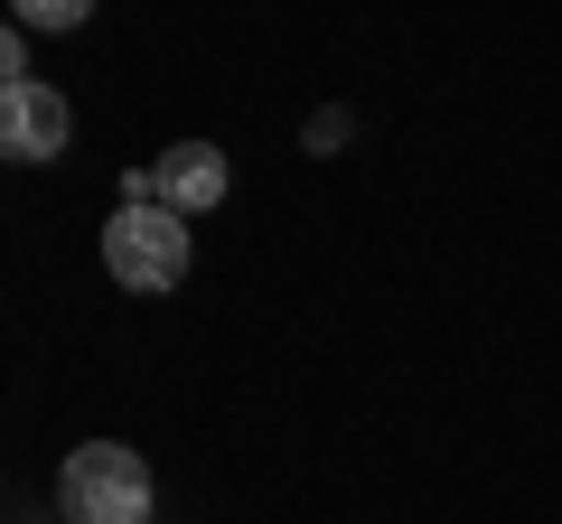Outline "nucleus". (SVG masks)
<instances>
[{"instance_id":"1","label":"nucleus","mask_w":562,"mask_h":524,"mask_svg":"<svg viewBox=\"0 0 562 524\" xmlns=\"http://www.w3.org/2000/svg\"><path fill=\"white\" fill-rule=\"evenodd\" d=\"M150 459L140 449H122V441H85V449H66V468H57V505H66V524H150Z\"/></svg>"},{"instance_id":"2","label":"nucleus","mask_w":562,"mask_h":524,"mask_svg":"<svg viewBox=\"0 0 562 524\" xmlns=\"http://www.w3.org/2000/svg\"><path fill=\"white\" fill-rule=\"evenodd\" d=\"M103 272H113L122 291H179L188 282V216H169V206H113V225H103Z\"/></svg>"},{"instance_id":"3","label":"nucleus","mask_w":562,"mask_h":524,"mask_svg":"<svg viewBox=\"0 0 562 524\" xmlns=\"http://www.w3.org/2000/svg\"><path fill=\"white\" fill-rule=\"evenodd\" d=\"M76 141V113H66L57 84H0V150L10 160H57V150Z\"/></svg>"},{"instance_id":"4","label":"nucleus","mask_w":562,"mask_h":524,"mask_svg":"<svg viewBox=\"0 0 562 524\" xmlns=\"http://www.w3.org/2000/svg\"><path fill=\"white\" fill-rule=\"evenodd\" d=\"M150 179H160V206L169 216H216L225 206V187H235V169H225V150L216 141H179V150H160V160H150Z\"/></svg>"},{"instance_id":"5","label":"nucleus","mask_w":562,"mask_h":524,"mask_svg":"<svg viewBox=\"0 0 562 524\" xmlns=\"http://www.w3.org/2000/svg\"><path fill=\"white\" fill-rule=\"evenodd\" d=\"M20 29H85V0H20Z\"/></svg>"},{"instance_id":"6","label":"nucleus","mask_w":562,"mask_h":524,"mask_svg":"<svg viewBox=\"0 0 562 524\" xmlns=\"http://www.w3.org/2000/svg\"><path fill=\"white\" fill-rule=\"evenodd\" d=\"M347 132H357V122H347V113H319V122H310V150H338Z\"/></svg>"}]
</instances>
